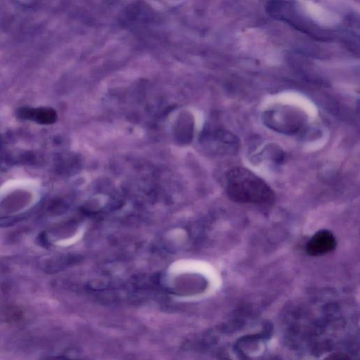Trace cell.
<instances>
[{
  "label": "cell",
  "mask_w": 360,
  "mask_h": 360,
  "mask_svg": "<svg viewBox=\"0 0 360 360\" xmlns=\"http://www.w3.org/2000/svg\"><path fill=\"white\" fill-rule=\"evenodd\" d=\"M227 192L231 200L239 204L263 205L275 200L274 192L262 178L242 167L228 172Z\"/></svg>",
  "instance_id": "obj_1"
},
{
  "label": "cell",
  "mask_w": 360,
  "mask_h": 360,
  "mask_svg": "<svg viewBox=\"0 0 360 360\" xmlns=\"http://www.w3.org/2000/svg\"><path fill=\"white\" fill-rule=\"evenodd\" d=\"M263 121L267 128L274 131L292 135L303 129L307 124V118L297 108L278 106L266 110L263 116Z\"/></svg>",
  "instance_id": "obj_2"
},
{
  "label": "cell",
  "mask_w": 360,
  "mask_h": 360,
  "mask_svg": "<svg viewBox=\"0 0 360 360\" xmlns=\"http://www.w3.org/2000/svg\"><path fill=\"white\" fill-rule=\"evenodd\" d=\"M337 245V239L331 232L323 230L317 232L307 245V252L312 256H320L333 252Z\"/></svg>",
  "instance_id": "obj_3"
},
{
  "label": "cell",
  "mask_w": 360,
  "mask_h": 360,
  "mask_svg": "<svg viewBox=\"0 0 360 360\" xmlns=\"http://www.w3.org/2000/svg\"><path fill=\"white\" fill-rule=\"evenodd\" d=\"M18 117L23 120L35 121L42 125H50L56 122V110L49 107L21 108L18 110Z\"/></svg>",
  "instance_id": "obj_4"
}]
</instances>
